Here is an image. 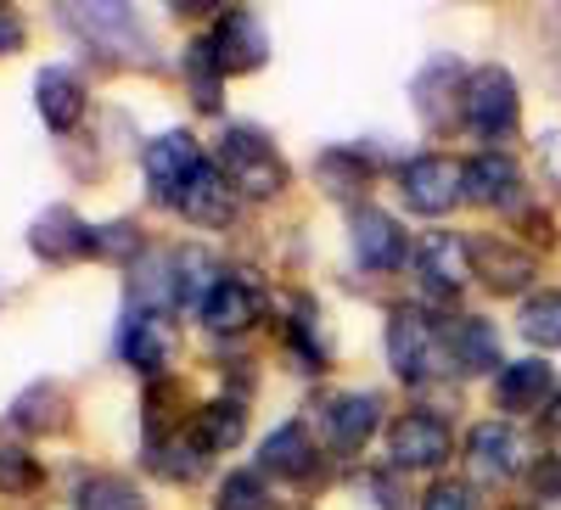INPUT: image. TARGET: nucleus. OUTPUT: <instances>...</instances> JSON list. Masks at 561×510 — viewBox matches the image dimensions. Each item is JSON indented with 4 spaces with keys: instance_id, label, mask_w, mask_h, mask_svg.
Segmentation results:
<instances>
[{
    "instance_id": "nucleus-1",
    "label": "nucleus",
    "mask_w": 561,
    "mask_h": 510,
    "mask_svg": "<svg viewBox=\"0 0 561 510\" xmlns=\"http://www.w3.org/2000/svg\"><path fill=\"white\" fill-rule=\"evenodd\" d=\"M388 364H393V376L410 382V387H427L433 376H444V370H449L444 326H438L427 309L399 303L388 314Z\"/></svg>"
},
{
    "instance_id": "nucleus-2",
    "label": "nucleus",
    "mask_w": 561,
    "mask_h": 510,
    "mask_svg": "<svg viewBox=\"0 0 561 510\" xmlns=\"http://www.w3.org/2000/svg\"><path fill=\"white\" fill-rule=\"evenodd\" d=\"M219 174L230 179V192L253 197V202H270L287 192V163H280V152L259 129H242V124L219 135Z\"/></svg>"
},
{
    "instance_id": "nucleus-3",
    "label": "nucleus",
    "mask_w": 561,
    "mask_h": 510,
    "mask_svg": "<svg viewBox=\"0 0 561 510\" xmlns=\"http://www.w3.org/2000/svg\"><path fill=\"white\" fill-rule=\"evenodd\" d=\"M460 118L483 141H511V129H517V79L494 62L472 68L460 79Z\"/></svg>"
},
{
    "instance_id": "nucleus-4",
    "label": "nucleus",
    "mask_w": 561,
    "mask_h": 510,
    "mask_svg": "<svg viewBox=\"0 0 561 510\" xmlns=\"http://www.w3.org/2000/svg\"><path fill=\"white\" fill-rule=\"evenodd\" d=\"M68 28L113 62H152V39L129 7H68Z\"/></svg>"
},
{
    "instance_id": "nucleus-5",
    "label": "nucleus",
    "mask_w": 561,
    "mask_h": 510,
    "mask_svg": "<svg viewBox=\"0 0 561 510\" xmlns=\"http://www.w3.org/2000/svg\"><path fill=\"white\" fill-rule=\"evenodd\" d=\"M399 192L415 213H449L455 202H466V163L444 152H421L399 169Z\"/></svg>"
},
{
    "instance_id": "nucleus-6",
    "label": "nucleus",
    "mask_w": 561,
    "mask_h": 510,
    "mask_svg": "<svg viewBox=\"0 0 561 510\" xmlns=\"http://www.w3.org/2000/svg\"><path fill=\"white\" fill-rule=\"evenodd\" d=\"M124 359L140 370V376H152V382H163L169 376V364L180 359V326L163 314V309H135L129 320H124Z\"/></svg>"
},
{
    "instance_id": "nucleus-7",
    "label": "nucleus",
    "mask_w": 561,
    "mask_h": 510,
    "mask_svg": "<svg viewBox=\"0 0 561 510\" xmlns=\"http://www.w3.org/2000/svg\"><path fill=\"white\" fill-rule=\"evenodd\" d=\"M388 449H393V466L399 472H433V466H444V460H449L455 432H449V421H438V415L410 409V415H399V421H393Z\"/></svg>"
},
{
    "instance_id": "nucleus-8",
    "label": "nucleus",
    "mask_w": 561,
    "mask_h": 510,
    "mask_svg": "<svg viewBox=\"0 0 561 510\" xmlns=\"http://www.w3.org/2000/svg\"><path fill=\"white\" fill-rule=\"evenodd\" d=\"M208 45H214V62H219V73H225V79H230V73H253V68H264V62H270V34H264V23H259L248 7L219 12V23H214Z\"/></svg>"
},
{
    "instance_id": "nucleus-9",
    "label": "nucleus",
    "mask_w": 561,
    "mask_h": 510,
    "mask_svg": "<svg viewBox=\"0 0 561 510\" xmlns=\"http://www.w3.org/2000/svg\"><path fill=\"white\" fill-rule=\"evenodd\" d=\"M140 169H147L152 197H158V202H174V197L185 192V179L203 169L197 135H192V129H169V135H158V141L140 152Z\"/></svg>"
},
{
    "instance_id": "nucleus-10",
    "label": "nucleus",
    "mask_w": 561,
    "mask_h": 510,
    "mask_svg": "<svg viewBox=\"0 0 561 510\" xmlns=\"http://www.w3.org/2000/svg\"><path fill=\"white\" fill-rule=\"evenodd\" d=\"M466 466H472V477H483V483L517 477V472H528V438L517 427H505V421H483V427L466 432Z\"/></svg>"
},
{
    "instance_id": "nucleus-11",
    "label": "nucleus",
    "mask_w": 561,
    "mask_h": 510,
    "mask_svg": "<svg viewBox=\"0 0 561 510\" xmlns=\"http://www.w3.org/2000/svg\"><path fill=\"white\" fill-rule=\"evenodd\" d=\"M415 275H421L427 292L455 298L466 281H472V242H460L455 230H433V236L415 247Z\"/></svg>"
},
{
    "instance_id": "nucleus-12",
    "label": "nucleus",
    "mask_w": 561,
    "mask_h": 510,
    "mask_svg": "<svg viewBox=\"0 0 561 510\" xmlns=\"http://www.w3.org/2000/svg\"><path fill=\"white\" fill-rule=\"evenodd\" d=\"M348 236H354V258H359L365 269H377V275L399 269V264H404V253H410L399 219H393V213H382V208H354Z\"/></svg>"
},
{
    "instance_id": "nucleus-13",
    "label": "nucleus",
    "mask_w": 561,
    "mask_h": 510,
    "mask_svg": "<svg viewBox=\"0 0 561 510\" xmlns=\"http://www.w3.org/2000/svg\"><path fill=\"white\" fill-rule=\"evenodd\" d=\"M472 275H478L494 298H511V292H528V281L539 275V264H534L528 247H511V242H500V236H483V242H472Z\"/></svg>"
},
{
    "instance_id": "nucleus-14",
    "label": "nucleus",
    "mask_w": 561,
    "mask_h": 510,
    "mask_svg": "<svg viewBox=\"0 0 561 510\" xmlns=\"http://www.w3.org/2000/svg\"><path fill=\"white\" fill-rule=\"evenodd\" d=\"M28 247L45 258V264H73V258H84V253H96V230H90L73 208H45L39 219H34V230H28Z\"/></svg>"
},
{
    "instance_id": "nucleus-15",
    "label": "nucleus",
    "mask_w": 561,
    "mask_h": 510,
    "mask_svg": "<svg viewBox=\"0 0 561 510\" xmlns=\"http://www.w3.org/2000/svg\"><path fill=\"white\" fill-rule=\"evenodd\" d=\"M377 421H382V398L377 393H343V398H332L325 404V449L332 454H359L365 443H370V432H377Z\"/></svg>"
},
{
    "instance_id": "nucleus-16",
    "label": "nucleus",
    "mask_w": 561,
    "mask_h": 510,
    "mask_svg": "<svg viewBox=\"0 0 561 510\" xmlns=\"http://www.w3.org/2000/svg\"><path fill=\"white\" fill-rule=\"evenodd\" d=\"M466 202L478 208H517L523 202V169L511 152H478L466 163Z\"/></svg>"
},
{
    "instance_id": "nucleus-17",
    "label": "nucleus",
    "mask_w": 561,
    "mask_h": 510,
    "mask_svg": "<svg viewBox=\"0 0 561 510\" xmlns=\"http://www.w3.org/2000/svg\"><path fill=\"white\" fill-rule=\"evenodd\" d=\"M174 208L192 224H230L237 219V192H230V179L214 163H203L192 179H185V192L174 197Z\"/></svg>"
},
{
    "instance_id": "nucleus-18",
    "label": "nucleus",
    "mask_w": 561,
    "mask_h": 510,
    "mask_svg": "<svg viewBox=\"0 0 561 510\" xmlns=\"http://www.w3.org/2000/svg\"><path fill=\"white\" fill-rule=\"evenodd\" d=\"M494 398H500V409H511V415L545 409V404L556 398L550 364H545V359H517V364H505L500 376H494Z\"/></svg>"
},
{
    "instance_id": "nucleus-19",
    "label": "nucleus",
    "mask_w": 561,
    "mask_h": 510,
    "mask_svg": "<svg viewBox=\"0 0 561 510\" xmlns=\"http://www.w3.org/2000/svg\"><path fill=\"white\" fill-rule=\"evenodd\" d=\"M259 314H264V298H259V287L237 281V275H225V281L208 292V303H203L208 332H219V337H242V332L253 326Z\"/></svg>"
},
{
    "instance_id": "nucleus-20",
    "label": "nucleus",
    "mask_w": 561,
    "mask_h": 510,
    "mask_svg": "<svg viewBox=\"0 0 561 510\" xmlns=\"http://www.w3.org/2000/svg\"><path fill=\"white\" fill-rule=\"evenodd\" d=\"M314 466H320V454H314V438H309L304 421L275 427V432L264 438V449H259V472H270V477H293V483H304Z\"/></svg>"
},
{
    "instance_id": "nucleus-21",
    "label": "nucleus",
    "mask_w": 561,
    "mask_h": 510,
    "mask_svg": "<svg viewBox=\"0 0 561 510\" xmlns=\"http://www.w3.org/2000/svg\"><path fill=\"white\" fill-rule=\"evenodd\" d=\"M68 421H73V398H68L62 382H34V387L18 393V404H12V427H18V432H34V438L62 432Z\"/></svg>"
},
{
    "instance_id": "nucleus-22",
    "label": "nucleus",
    "mask_w": 561,
    "mask_h": 510,
    "mask_svg": "<svg viewBox=\"0 0 561 510\" xmlns=\"http://www.w3.org/2000/svg\"><path fill=\"white\" fill-rule=\"evenodd\" d=\"M34 102H39V118L45 124H51L57 135H68L84 118V84H79L73 68H45L34 79Z\"/></svg>"
},
{
    "instance_id": "nucleus-23",
    "label": "nucleus",
    "mask_w": 561,
    "mask_h": 510,
    "mask_svg": "<svg viewBox=\"0 0 561 510\" xmlns=\"http://www.w3.org/2000/svg\"><path fill=\"white\" fill-rule=\"evenodd\" d=\"M444 343H449V359L455 370H505L500 359V332H494V320H478V314H460L444 326Z\"/></svg>"
},
{
    "instance_id": "nucleus-24",
    "label": "nucleus",
    "mask_w": 561,
    "mask_h": 510,
    "mask_svg": "<svg viewBox=\"0 0 561 510\" xmlns=\"http://www.w3.org/2000/svg\"><path fill=\"white\" fill-rule=\"evenodd\" d=\"M147 472L163 477V483H197L208 472V449H203V438L192 427H185V432H174L163 443H147Z\"/></svg>"
},
{
    "instance_id": "nucleus-25",
    "label": "nucleus",
    "mask_w": 561,
    "mask_h": 510,
    "mask_svg": "<svg viewBox=\"0 0 561 510\" xmlns=\"http://www.w3.org/2000/svg\"><path fill=\"white\" fill-rule=\"evenodd\" d=\"M169 269H174V303H208V292L225 281L219 275V258L214 253H203V247H180V253H169Z\"/></svg>"
},
{
    "instance_id": "nucleus-26",
    "label": "nucleus",
    "mask_w": 561,
    "mask_h": 510,
    "mask_svg": "<svg viewBox=\"0 0 561 510\" xmlns=\"http://www.w3.org/2000/svg\"><path fill=\"white\" fill-rule=\"evenodd\" d=\"M192 432L203 438L208 454L237 449L242 432H248V409H242V398H214V404H203V409L192 415Z\"/></svg>"
},
{
    "instance_id": "nucleus-27",
    "label": "nucleus",
    "mask_w": 561,
    "mask_h": 510,
    "mask_svg": "<svg viewBox=\"0 0 561 510\" xmlns=\"http://www.w3.org/2000/svg\"><path fill=\"white\" fill-rule=\"evenodd\" d=\"M180 68H185V79H192V96H197V107L203 113H214L219 107V62H214V45L208 39H192L185 45V57H180Z\"/></svg>"
},
{
    "instance_id": "nucleus-28",
    "label": "nucleus",
    "mask_w": 561,
    "mask_h": 510,
    "mask_svg": "<svg viewBox=\"0 0 561 510\" xmlns=\"http://www.w3.org/2000/svg\"><path fill=\"white\" fill-rule=\"evenodd\" d=\"M73 510H147V499H140L124 477H84L79 494H73Z\"/></svg>"
},
{
    "instance_id": "nucleus-29",
    "label": "nucleus",
    "mask_w": 561,
    "mask_h": 510,
    "mask_svg": "<svg viewBox=\"0 0 561 510\" xmlns=\"http://www.w3.org/2000/svg\"><path fill=\"white\" fill-rule=\"evenodd\" d=\"M314 174H320V185L332 197H359L365 185H370V169L359 163V152H325L320 163H314Z\"/></svg>"
},
{
    "instance_id": "nucleus-30",
    "label": "nucleus",
    "mask_w": 561,
    "mask_h": 510,
    "mask_svg": "<svg viewBox=\"0 0 561 510\" xmlns=\"http://www.w3.org/2000/svg\"><path fill=\"white\" fill-rule=\"evenodd\" d=\"M180 382H152L147 387V443H163V438H174V432H185V421H180Z\"/></svg>"
},
{
    "instance_id": "nucleus-31",
    "label": "nucleus",
    "mask_w": 561,
    "mask_h": 510,
    "mask_svg": "<svg viewBox=\"0 0 561 510\" xmlns=\"http://www.w3.org/2000/svg\"><path fill=\"white\" fill-rule=\"evenodd\" d=\"M214 510H275V499L259 472H230L214 494Z\"/></svg>"
},
{
    "instance_id": "nucleus-32",
    "label": "nucleus",
    "mask_w": 561,
    "mask_h": 510,
    "mask_svg": "<svg viewBox=\"0 0 561 510\" xmlns=\"http://www.w3.org/2000/svg\"><path fill=\"white\" fill-rule=\"evenodd\" d=\"M523 332H528V343H539V348H561V292H539V298H528V309H523Z\"/></svg>"
},
{
    "instance_id": "nucleus-33",
    "label": "nucleus",
    "mask_w": 561,
    "mask_h": 510,
    "mask_svg": "<svg viewBox=\"0 0 561 510\" xmlns=\"http://www.w3.org/2000/svg\"><path fill=\"white\" fill-rule=\"evenodd\" d=\"M34 488H39L34 454H23L18 443H0V494H34Z\"/></svg>"
},
{
    "instance_id": "nucleus-34",
    "label": "nucleus",
    "mask_w": 561,
    "mask_h": 510,
    "mask_svg": "<svg viewBox=\"0 0 561 510\" xmlns=\"http://www.w3.org/2000/svg\"><path fill=\"white\" fill-rule=\"evenodd\" d=\"M96 253H102V258H135V253H140V224H129V219L102 224V230H96Z\"/></svg>"
},
{
    "instance_id": "nucleus-35",
    "label": "nucleus",
    "mask_w": 561,
    "mask_h": 510,
    "mask_svg": "<svg viewBox=\"0 0 561 510\" xmlns=\"http://www.w3.org/2000/svg\"><path fill=\"white\" fill-rule=\"evenodd\" d=\"M421 510H478V494H472V483H433Z\"/></svg>"
},
{
    "instance_id": "nucleus-36",
    "label": "nucleus",
    "mask_w": 561,
    "mask_h": 510,
    "mask_svg": "<svg viewBox=\"0 0 561 510\" xmlns=\"http://www.w3.org/2000/svg\"><path fill=\"white\" fill-rule=\"evenodd\" d=\"M528 483H534L539 499H556V505H561V454H545L539 466L528 472Z\"/></svg>"
},
{
    "instance_id": "nucleus-37",
    "label": "nucleus",
    "mask_w": 561,
    "mask_h": 510,
    "mask_svg": "<svg viewBox=\"0 0 561 510\" xmlns=\"http://www.w3.org/2000/svg\"><path fill=\"white\" fill-rule=\"evenodd\" d=\"M517 224H523V236H528V242L556 247V219H550L545 208H523V213H517Z\"/></svg>"
},
{
    "instance_id": "nucleus-38",
    "label": "nucleus",
    "mask_w": 561,
    "mask_h": 510,
    "mask_svg": "<svg viewBox=\"0 0 561 510\" xmlns=\"http://www.w3.org/2000/svg\"><path fill=\"white\" fill-rule=\"evenodd\" d=\"M18 45H23V18L0 7V57H12Z\"/></svg>"
},
{
    "instance_id": "nucleus-39",
    "label": "nucleus",
    "mask_w": 561,
    "mask_h": 510,
    "mask_svg": "<svg viewBox=\"0 0 561 510\" xmlns=\"http://www.w3.org/2000/svg\"><path fill=\"white\" fill-rule=\"evenodd\" d=\"M370 488L382 494V510H410V494H399L393 472H377V477H370Z\"/></svg>"
},
{
    "instance_id": "nucleus-40",
    "label": "nucleus",
    "mask_w": 561,
    "mask_h": 510,
    "mask_svg": "<svg viewBox=\"0 0 561 510\" xmlns=\"http://www.w3.org/2000/svg\"><path fill=\"white\" fill-rule=\"evenodd\" d=\"M539 421H545V432H550V438H561V393L545 404V415H539Z\"/></svg>"
},
{
    "instance_id": "nucleus-41",
    "label": "nucleus",
    "mask_w": 561,
    "mask_h": 510,
    "mask_svg": "<svg viewBox=\"0 0 561 510\" xmlns=\"http://www.w3.org/2000/svg\"><path fill=\"white\" fill-rule=\"evenodd\" d=\"M511 510H534V505H511Z\"/></svg>"
}]
</instances>
